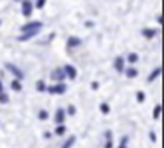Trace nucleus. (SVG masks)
Wrapping results in <instances>:
<instances>
[{
  "label": "nucleus",
  "mask_w": 164,
  "mask_h": 148,
  "mask_svg": "<svg viewBox=\"0 0 164 148\" xmlns=\"http://www.w3.org/2000/svg\"><path fill=\"white\" fill-rule=\"evenodd\" d=\"M161 104H155V108H154V118H159L161 117Z\"/></svg>",
  "instance_id": "22"
},
{
  "label": "nucleus",
  "mask_w": 164,
  "mask_h": 148,
  "mask_svg": "<svg viewBox=\"0 0 164 148\" xmlns=\"http://www.w3.org/2000/svg\"><path fill=\"white\" fill-rule=\"evenodd\" d=\"M51 77L56 80V84H63V80L67 78V75H65V72H63V68H58V70H54L53 75Z\"/></svg>",
  "instance_id": "5"
},
{
  "label": "nucleus",
  "mask_w": 164,
  "mask_h": 148,
  "mask_svg": "<svg viewBox=\"0 0 164 148\" xmlns=\"http://www.w3.org/2000/svg\"><path fill=\"white\" fill-rule=\"evenodd\" d=\"M5 68L11 70V72H12V75L16 77V80H19V82H21L23 78H25V72H23V70L19 68V66L12 65V63H5Z\"/></svg>",
  "instance_id": "2"
},
{
  "label": "nucleus",
  "mask_w": 164,
  "mask_h": 148,
  "mask_svg": "<svg viewBox=\"0 0 164 148\" xmlns=\"http://www.w3.org/2000/svg\"><path fill=\"white\" fill-rule=\"evenodd\" d=\"M100 110H101L103 115H108V113H110V106H108L106 103H101V104H100Z\"/></svg>",
  "instance_id": "19"
},
{
  "label": "nucleus",
  "mask_w": 164,
  "mask_h": 148,
  "mask_svg": "<svg viewBox=\"0 0 164 148\" xmlns=\"http://www.w3.org/2000/svg\"><path fill=\"white\" fill-rule=\"evenodd\" d=\"M105 148H112V139H106V143H105Z\"/></svg>",
  "instance_id": "28"
},
{
  "label": "nucleus",
  "mask_w": 164,
  "mask_h": 148,
  "mask_svg": "<svg viewBox=\"0 0 164 148\" xmlns=\"http://www.w3.org/2000/svg\"><path fill=\"white\" fill-rule=\"evenodd\" d=\"M65 118H67V113H65V110H63V108H58V110H56V113H54V124H56V126H63Z\"/></svg>",
  "instance_id": "4"
},
{
  "label": "nucleus",
  "mask_w": 164,
  "mask_h": 148,
  "mask_svg": "<svg viewBox=\"0 0 164 148\" xmlns=\"http://www.w3.org/2000/svg\"><path fill=\"white\" fill-rule=\"evenodd\" d=\"M11 89H12V91H16V92H19L23 89V86H21V82H19V80L12 78V82H11Z\"/></svg>",
  "instance_id": "14"
},
{
  "label": "nucleus",
  "mask_w": 164,
  "mask_h": 148,
  "mask_svg": "<svg viewBox=\"0 0 164 148\" xmlns=\"http://www.w3.org/2000/svg\"><path fill=\"white\" fill-rule=\"evenodd\" d=\"M63 72H65V75H67L70 80H73V78H77V70L75 66H72V65H67L65 68H63Z\"/></svg>",
  "instance_id": "7"
},
{
  "label": "nucleus",
  "mask_w": 164,
  "mask_h": 148,
  "mask_svg": "<svg viewBox=\"0 0 164 148\" xmlns=\"http://www.w3.org/2000/svg\"><path fill=\"white\" fill-rule=\"evenodd\" d=\"M0 92H4V84H2V80H0Z\"/></svg>",
  "instance_id": "31"
},
{
  "label": "nucleus",
  "mask_w": 164,
  "mask_h": 148,
  "mask_svg": "<svg viewBox=\"0 0 164 148\" xmlns=\"http://www.w3.org/2000/svg\"><path fill=\"white\" fill-rule=\"evenodd\" d=\"M161 72H162V70H161V66H157V68H155L154 72H152V73L148 75V78H147V80H148V82H154L155 78H157V77L161 75Z\"/></svg>",
  "instance_id": "13"
},
{
  "label": "nucleus",
  "mask_w": 164,
  "mask_h": 148,
  "mask_svg": "<svg viewBox=\"0 0 164 148\" xmlns=\"http://www.w3.org/2000/svg\"><path fill=\"white\" fill-rule=\"evenodd\" d=\"M65 132H67V127L65 126H56V129H54V134L56 136H63Z\"/></svg>",
  "instance_id": "18"
},
{
  "label": "nucleus",
  "mask_w": 164,
  "mask_h": 148,
  "mask_svg": "<svg viewBox=\"0 0 164 148\" xmlns=\"http://www.w3.org/2000/svg\"><path fill=\"white\" fill-rule=\"evenodd\" d=\"M0 25H2V19H0Z\"/></svg>",
  "instance_id": "32"
},
{
  "label": "nucleus",
  "mask_w": 164,
  "mask_h": 148,
  "mask_svg": "<svg viewBox=\"0 0 164 148\" xmlns=\"http://www.w3.org/2000/svg\"><path fill=\"white\" fill-rule=\"evenodd\" d=\"M126 143H128V136H122V139H120V145L117 148H128L126 146Z\"/></svg>",
  "instance_id": "25"
},
{
  "label": "nucleus",
  "mask_w": 164,
  "mask_h": 148,
  "mask_svg": "<svg viewBox=\"0 0 164 148\" xmlns=\"http://www.w3.org/2000/svg\"><path fill=\"white\" fill-rule=\"evenodd\" d=\"M98 87H100V84H98L96 80H93V82H91V89H94V91H96Z\"/></svg>",
  "instance_id": "27"
},
{
  "label": "nucleus",
  "mask_w": 164,
  "mask_h": 148,
  "mask_svg": "<svg viewBox=\"0 0 164 148\" xmlns=\"http://www.w3.org/2000/svg\"><path fill=\"white\" fill-rule=\"evenodd\" d=\"M45 5V2L44 0H39V2H35V4H33V7H37V9H42Z\"/></svg>",
  "instance_id": "26"
},
{
  "label": "nucleus",
  "mask_w": 164,
  "mask_h": 148,
  "mask_svg": "<svg viewBox=\"0 0 164 148\" xmlns=\"http://www.w3.org/2000/svg\"><path fill=\"white\" fill-rule=\"evenodd\" d=\"M148 136H150V139H152V141H155V139H157V138H155V134H154V132H150Z\"/></svg>",
  "instance_id": "30"
},
{
  "label": "nucleus",
  "mask_w": 164,
  "mask_h": 148,
  "mask_svg": "<svg viewBox=\"0 0 164 148\" xmlns=\"http://www.w3.org/2000/svg\"><path fill=\"white\" fill-rule=\"evenodd\" d=\"M136 99H138V103H143L145 101V92H136Z\"/></svg>",
  "instance_id": "24"
},
{
  "label": "nucleus",
  "mask_w": 164,
  "mask_h": 148,
  "mask_svg": "<svg viewBox=\"0 0 164 148\" xmlns=\"http://www.w3.org/2000/svg\"><path fill=\"white\" fill-rule=\"evenodd\" d=\"M105 136H106V139H112V132H110V131H106Z\"/></svg>",
  "instance_id": "29"
},
{
  "label": "nucleus",
  "mask_w": 164,
  "mask_h": 148,
  "mask_svg": "<svg viewBox=\"0 0 164 148\" xmlns=\"http://www.w3.org/2000/svg\"><path fill=\"white\" fill-rule=\"evenodd\" d=\"M0 103L2 104L9 103V94H7V92H0Z\"/></svg>",
  "instance_id": "21"
},
{
  "label": "nucleus",
  "mask_w": 164,
  "mask_h": 148,
  "mask_svg": "<svg viewBox=\"0 0 164 148\" xmlns=\"http://www.w3.org/2000/svg\"><path fill=\"white\" fill-rule=\"evenodd\" d=\"M40 30H42V21H28L26 25L21 26L23 33H28V31H35V33H39Z\"/></svg>",
  "instance_id": "1"
},
{
  "label": "nucleus",
  "mask_w": 164,
  "mask_h": 148,
  "mask_svg": "<svg viewBox=\"0 0 164 148\" xmlns=\"http://www.w3.org/2000/svg\"><path fill=\"white\" fill-rule=\"evenodd\" d=\"M45 91L49 94H65L67 92V86L65 84H54V86H49Z\"/></svg>",
  "instance_id": "3"
},
{
  "label": "nucleus",
  "mask_w": 164,
  "mask_h": 148,
  "mask_svg": "<svg viewBox=\"0 0 164 148\" xmlns=\"http://www.w3.org/2000/svg\"><path fill=\"white\" fill-rule=\"evenodd\" d=\"M35 89H37L39 92H45L47 86H45V82H44V80H37V84H35Z\"/></svg>",
  "instance_id": "15"
},
{
  "label": "nucleus",
  "mask_w": 164,
  "mask_h": 148,
  "mask_svg": "<svg viewBox=\"0 0 164 148\" xmlns=\"http://www.w3.org/2000/svg\"><path fill=\"white\" fill-rule=\"evenodd\" d=\"M75 136H70V138H68L67 139V141H65V143H63V146L61 148H72V146H73V143H75Z\"/></svg>",
  "instance_id": "16"
},
{
  "label": "nucleus",
  "mask_w": 164,
  "mask_h": 148,
  "mask_svg": "<svg viewBox=\"0 0 164 148\" xmlns=\"http://www.w3.org/2000/svg\"><path fill=\"white\" fill-rule=\"evenodd\" d=\"M157 33H159V31H157V30H152V28H143V30H142V35L145 37V39H154Z\"/></svg>",
  "instance_id": "9"
},
{
  "label": "nucleus",
  "mask_w": 164,
  "mask_h": 148,
  "mask_svg": "<svg viewBox=\"0 0 164 148\" xmlns=\"http://www.w3.org/2000/svg\"><path fill=\"white\" fill-rule=\"evenodd\" d=\"M65 113H68V115H72V117H73V115L77 113V108L73 106V104H68V108L65 110Z\"/></svg>",
  "instance_id": "20"
},
{
  "label": "nucleus",
  "mask_w": 164,
  "mask_h": 148,
  "mask_svg": "<svg viewBox=\"0 0 164 148\" xmlns=\"http://www.w3.org/2000/svg\"><path fill=\"white\" fill-rule=\"evenodd\" d=\"M124 61H128L129 65H136L138 61H140V56H138L136 52H131V54H128V58Z\"/></svg>",
  "instance_id": "10"
},
{
  "label": "nucleus",
  "mask_w": 164,
  "mask_h": 148,
  "mask_svg": "<svg viewBox=\"0 0 164 148\" xmlns=\"http://www.w3.org/2000/svg\"><path fill=\"white\" fill-rule=\"evenodd\" d=\"M39 118H40V120H47V118H49L47 112H45V110H40V112H39Z\"/></svg>",
  "instance_id": "23"
},
{
  "label": "nucleus",
  "mask_w": 164,
  "mask_h": 148,
  "mask_svg": "<svg viewBox=\"0 0 164 148\" xmlns=\"http://www.w3.org/2000/svg\"><path fill=\"white\" fill-rule=\"evenodd\" d=\"M33 37H37V33H35V31H28V33L19 35V37H18V40H19V42H26V40L33 39Z\"/></svg>",
  "instance_id": "11"
},
{
  "label": "nucleus",
  "mask_w": 164,
  "mask_h": 148,
  "mask_svg": "<svg viewBox=\"0 0 164 148\" xmlns=\"http://www.w3.org/2000/svg\"><path fill=\"white\" fill-rule=\"evenodd\" d=\"M124 72H126V75H128L129 78H134V77L138 75V70H136V68H126Z\"/></svg>",
  "instance_id": "17"
},
{
  "label": "nucleus",
  "mask_w": 164,
  "mask_h": 148,
  "mask_svg": "<svg viewBox=\"0 0 164 148\" xmlns=\"http://www.w3.org/2000/svg\"><path fill=\"white\" fill-rule=\"evenodd\" d=\"M31 11H33V4H31V2H23L21 4V12H23L25 17H30Z\"/></svg>",
  "instance_id": "6"
},
{
  "label": "nucleus",
  "mask_w": 164,
  "mask_h": 148,
  "mask_svg": "<svg viewBox=\"0 0 164 148\" xmlns=\"http://www.w3.org/2000/svg\"><path fill=\"white\" fill-rule=\"evenodd\" d=\"M114 68H115L119 73H124V70H126V61H124V58H117V59L114 61Z\"/></svg>",
  "instance_id": "8"
},
{
  "label": "nucleus",
  "mask_w": 164,
  "mask_h": 148,
  "mask_svg": "<svg viewBox=\"0 0 164 148\" xmlns=\"http://www.w3.org/2000/svg\"><path fill=\"white\" fill-rule=\"evenodd\" d=\"M67 44H68V47H79L80 44H82V40H80V39H77V37H70Z\"/></svg>",
  "instance_id": "12"
}]
</instances>
